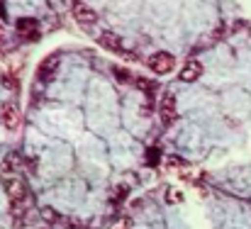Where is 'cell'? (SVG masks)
Here are the masks:
<instances>
[{
	"label": "cell",
	"instance_id": "1",
	"mask_svg": "<svg viewBox=\"0 0 251 229\" xmlns=\"http://www.w3.org/2000/svg\"><path fill=\"white\" fill-rule=\"evenodd\" d=\"M5 193H7V200H10L12 217H22V212L27 210V185L22 180L12 178V180L5 183Z\"/></svg>",
	"mask_w": 251,
	"mask_h": 229
},
{
	"label": "cell",
	"instance_id": "2",
	"mask_svg": "<svg viewBox=\"0 0 251 229\" xmlns=\"http://www.w3.org/2000/svg\"><path fill=\"white\" fill-rule=\"evenodd\" d=\"M149 69L156 76H166V74H171L176 69V56L168 54V51H156V54L149 56Z\"/></svg>",
	"mask_w": 251,
	"mask_h": 229
},
{
	"label": "cell",
	"instance_id": "3",
	"mask_svg": "<svg viewBox=\"0 0 251 229\" xmlns=\"http://www.w3.org/2000/svg\"><path fill=\"white\" fill-rule=\"evenodd\" d=\"M59 64H61V56H59V54H49V56L39 64V69H37V80H42V83L51 80V78L56 76V71H59Z\"/></svg>",
	"mask_w": 251,
	"mask_h": 229
},
{
	"label": "cell",
	"instance_id": "4",
	"mask_svg": "<svg viewBox=\"0 0 251 229\" xmlns=\"http://www.w3.org/2000/svg\"><path fill=\"white\" fill-rule=\"evenodd\" d=\"M15 29H17V34H20L22 39H29V42L39 39V22H37L34 17H22V20H17Z\"/></svg>",
	"mask_w": 251,
	"mask_h": 229
},
{
	"label": "cell",
	"instance_id": "5",
	"mask_svg": "<svg viewBox=\"0 0 251 229\" xmlns=\"http://www.w3.org/2000/svg\"><path fill=\"white\" fill-rule=\"evenodd\" d=\"M20 122H22V115H20V110H17L15 105H10V102H7V105H2V107H0V125H2L5 129H10V132H12V129H17V127H20Z\"/></svg>",
	"mask_w": 251,
	"mask_h": 229
},
{
	"label": "cell",
	"instance_id": "6",
	"mask_svg": "<svg viewBox=\"0 0 251 229\" xmlns=\"http://www.w3.org/2000/svg\"><path fill=\"white\" fill-rule=\"evenodd\" d=\"M159 115H161V122L164 125H171L176 120V95L173 93H164L161 100H159Z\"/></svg>",
	"mask_w": 251,
	"mask_h": 229
},
{
	"label": "cell",
	"instance_id": "7",
	"mask_svg": "<svg viewBox=\"0 0 251 229\" xmlns=\"http://www.w3.org/2000/svg\"><path fill=\"white\" fill-rule=\"evenodd\" d=\"M71 12H74L76 22H78V25H83V27H90V25H95V22H98L95 10H93V7H88V5L81 2V0H78V2H74V10H71Z\"/></svg>",
	"mask_w": 251,
	"mask_h": 229
},
{
	"label": "cell",
	"instance_id": "8",
	"mask_svg": "<svg viewBox=\"0 0 251 229\" xmlns=\"http://www.w3.org/2000/svg\"><path fill=\"white\" fill-rule=\"evenodd\" d=\"M98 44L102 49H107V51H122V37H117L115 32H100Z\"/></svg>",
	"mask_w": 251,
	"mask_h": 229
},
{
	"label": "cell",
	"instance_id": "9",
	"mask_svg": "<svg viewBox=\"0 0 251 229\" xmlns=\"http://www.w3.org/2000/svg\"><path fill=\"white\" fill-rule=\"evenodd\" d=\"M200 76H202V64L200 61H188L180 69V80H185V83H193V80H198Z\"/></svg>",
	"mask_w": 251,
	"mask_h": 229
},
{
	"label": "cell",
	"instance_id": "10",
	"mask_svg": "<svg viewBox=\"0 0 251 229\" xmlns=\"http://www.w3.org/2000/svg\"><path fill=\"white\" fill-rule=\"evenodd\" d=\"M22 168V158L17 153H10L5 161H2V173H17Z\"/></svg>",
	"mask_w": 251,
	"mask_h": 229
},
{
	"label": "cell",
	"instance_id": "11",
	"mask_svg": "<svg viewBox=\"0 0 251 229\" xmlns=\"http://www.w3.org/2000/svg\"><path fill=\"white\" fill-rule=\"evenodd\" d=\"M2 85H5V88H10V90H15V88H17V80H15L12 74H5V76H2Z\"/></svg>",
	"mask_w": 251,
	"mask_h": 229
},
{
	"label": "cell",
	"instance_id": "12",
	"mask_svg": "<svg viewBox=\"0 0 251 229\" xmlns=\"http://www.w3.org/2000/svg\"><path fill=\"white\" fill-rule=\"evenodd\" d=\"M178 200H183V193H178L176 188H171L168 190V203H178Z\"/></svg>",
	"mask_w": 251,
	"mask_h": 229
},
{
	"label": "cell",
	"instance_id": "13",
	"mask_svg": "<svg viewBox=\"0 0 251 229\" xmlns=\"http://www.w3.org/2000/svg\"><path fill=\"white\" fill-rule=\"evenodd\" d=\"M112 229H132V220H127V217H125V220H120Z\"/></svg>",
	"mask_w": 251,
	"mask_h": 229
},
{
	"label": "cell",
	"instance_id": "14",
	"mask_svg": "<svg viewBox=\"0 0 251 229\" xmlns=\"http://www.w3.org/2000/svg\"><path fill=\"white\" fill-rule=\"evenodd\" d=\"M115 74H117V80H132L127 71H122V69H115Z\"/></svg>",
	"mask_w": 251,
	"mask_h": 229
},
{
	"label": "cell",
	"instance_id": "15",
	"mask_svg": "<svg viewBox=\"0 0 251 229\" xmlns=\"http://www.w3.org/2000/svg\"><path fill=\"white\" fill-rule=\"evenodd\" d=\"M0 42H2V34H0Z\"/></svg>",
	"mask_w": 251,
	"mask_h": 229
}]
</instances>
